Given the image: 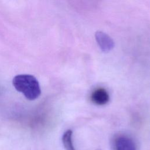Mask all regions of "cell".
<instances>
[{
	"instance_id": "1",
	"label": "cell",
	"mask_w": 150,
	"mask_h": 150,
	"mask_svg": "<svg viewBox=\"0 0 150 150\" xmlns=\"http://www.w3.org/2000/svg\"><path fill=\"white\" fill-rule=\"evenodd\" d=\"M12 84L18 91L21 93L29 100H35L41 94L39 83L33 75L28 74L16 75L12 80Z\"/></svg>"
},
{
	"instance_id": "2",
	"label": "cell",
	"mask_w": 150,
	"mask_h": 150,
	"mask_svg": "<svg viewBox=\"0 0 150 150\" xmlns=\"http://www.w3.org/2000/svg\"><path fill=\"white\" fill-rule=\"evenodd\" d=\"M115 150H137V146L134 140L124 135L116 138L114 142Z\"/></svg>"
},
{
	"instance_id": "3",
	"label": "cell",
	"mask_w": 150,
	"mask_h": 150,
	"mask_svg": "<svg viewBox=\"0 0 150 150\" xmlns=\"http://www.w3.org/2000/svg\"><path fill=\"white\" fill-rule=\"evenodd\" d=\"M95 36L99 46L103 52H108L114 47V41L106 33L98 31L96 33Z\"/></svg>"
},
{
	"instance_id": "4",
	"label": "cell",
	"mask_w": 150,
	"mask_h": 150,
	"mask_svg": "<svg viewBox=\"0 0 150 150\" xmlns=\"http://www.w3.org/2000/svg\"><path fill=\"white\" fill-rule=\"evenodd\" d=\"M91 99L92 101L96 104L104 105L108 102L110 96L105 89L98 88L92 93Z\"/></svg>"
},
{
	"instance_id": "5",
	"label": "cell",
	"mask_w": 150,
	"mask_h": 150,
	"mask_svg": "<svg viewBox=\"0 0 150 150\" xmlns=\"http://www.w3.org/2000/svg\"><path fill=\"white\" fill-rule=\"evenodd\" d=\"M62 141L66 150H76L73 142V131L71 129H68L64 132Z\"/></svg>"
}]
</instances>
